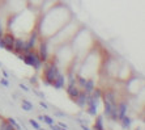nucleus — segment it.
<instances>
[{
    "instance_id": "nucleus-1",
    "label": "nucleus",
    "mask_w": 145,
    "mask_h": 130,
    "mask_svg": "<svg viewBox=\"0 0 145 130\" xmlns=\"http://www.w3.org/2000/svg\"><path fill=\"white\" fill-rule=\"evenodd\" d=\"M73 18V15L64 3L55 1L47 11L39 15L38 18V33L40 38L50 40L61 28Z\"/></svg>"
},
{
    "instance_id": "nucleus-2",
    "label": "nucleus",
    "mask_w": 145,
    "mask_h": 130,
    "mask_svg": "<svg viewBox=\"0 0 145 130\" xmlns=\"http://www.w3.org/2000/svg\"><path fill=\"white\" fill-rule=\"evenodd\" d=\"M82 25H78L76 21L72 18L67 25L61 28L60 30L57 32L56 34H54L48 41V46H52L54 49L59 48V46H63V45H68L71 44V41L73 40V37L77 34V32L80 30Z\"/></svg>"
},
{
    "instance_id": "nucleus-3",
    "label": "nucleus",
    "mask_w": 145,
    "mask_h": 130,
    "mask_svg": "<svg viewBox=\"0 0 145 130\" xmlns=\"http://www.w3.org/2000/svg\"><path fill=\"white\" fill-rule=\"evenodd\" d=\"M43 74H42V80H43V83L46 84V86L51 87L52 86V82H54L55 79L57 78V76L61 74L60 69L57 67V65L55 63L52 59H48L47 62H44L43 63Z\"/></svg>"
},
{
    "instance_id": "nucleus-4",
    "label": "nucleus",
    "mask_w": 145,
    "mask_h": 130,
    "mask_svg": "<svg viewBox=\"0 0 145 130\" xmlns=\"http://www.w3.org/2000/svg\"><path fill=\"white\" fill-rule=\"evenodd\" d=\"M17 57L24 62L25 65L31 66L35 71H39L43 67V61L39 58L37 50H29V51L24 53V54H18Z\"/></svg>"
},
{
    "instance_id": "nucleus-5",
    "label": "nucleus",
    "mask_w": 145,
    "mask_h": 130,
    "mask_svg": "<svg viewBox=\"0 0 145 130\" xmlns=\"http://www.w3.org/2000/svg\"><path fill=\"white\" fill-rule=\"evenodd\" d=\"M3 8L7 12V18L9 16L18 13L27 8V0H4Z\"/></svg>"
},
{
    "instance_id": "nucleus-6",
    "label": "nucleus",
    "mask_w": 145,
    "mask_h": 130,
    "mask_svg": "<svg viewBox=\"0 0 145 130\" xmlns=\"http://www.w3.org/2000/svg\"><path fill=\"white\" fill-rule=\"evenodd\" d=\"M124 84H125V86H124L125 87V91L128 92V95L137 96L138 92L142 89V86H144V79H142L141 76H138V75H136V74H133V75H132L128 80H125Z\"/></svg>"
},
{
    "instance_id": "nucleus-7",
    "label": "nucleus",
    "mask_w": 145,
    "mask_h": 130,
    "mask_svg": "<svg viewBox=\"0 0 145 130\" xmlns=\"http://www.w3.org/2000/svg\"><path fill=\"white\" fill-rule=\"evenodd\" d=\"M65 89H67L68 96H69V97L73 100V101H74V99H76V97L78 96V93L81 92L80 87L76 84V80H74V82H68V83H67V87H65Z\"/></svg>"
},
{
    "instance_id": "nucleus-8",
    "label": "nucleus",
    "mask_w": 145,
    "mask_h": 130,
    "mask_svg": "<svg viewBox=\"0 0 145 130\" xmlns=\"http://www.w3.org/2000/svg\"><path fill=\"white\" fill-rule=\"evenodd\" d=\"M3 40L4 42H5V50L9 53H13V45H14V40H16V37H14L12 33H8V32H5L3 36Z\"/></svg>"
},
{
    "instance_id": "nucleus-9",
    "label": "nucleus",
    "mask_w": 145,
    "mask_h": 130,
    "mask_svg": "<svg viewBox=\"0 0 145 130\" xmlns=\"http://www.w3.org/2000/svg\"><path fill=\"white\" fill-rule=\"evenodd\" d=\"M128 113V103L127 101H118L116 104V114H118V121L120 120L121 117H124Z\"/></svg>"
},
{
    "instance_id": "nucleus-10",
    "label": "nucleus",
    "mask_w": 145,
    "mask_h": 130,
    "mask_svg": "<svg viewBox=\"0 0 145 130\" xmlns=\"http://www.w3.org/2000/svg\"><path fill=\"white\" fill-rule=\"evenodd\" d=\"M89 95H90V93H86L85 91H82V89H81V92L78 93V96L74 99V103L77 104L80 108H85V106H86V103H88Z\"/></svg>"
},
{
    "instance_id": "nucleus-11",
    "label": "nucleus",
    "mask_w": 145,
    "mask_h": 130,
    "mask_svg": "<svg viewBox=\"0 0 145 130\" xmlns=\"http://www.w3.org/2000/svg\"><path fill=\"white\" fill-rule=\"evenodd\" d=\"M55 89H61L65 87V75H63V74H60V75L57 76L56 79H55L54 82H52V86Z\"/></svg>"
},
{
    "instance_id": "nucleus-12",
    "label": "nucleus",
    "mask_w": 145,
    "mask_h": 130,
    "mask_svg": "<svg viewBox=\"0 0 145 130\" xmlns=\"http://www.w3.org/2000/svg\"><path fill=\"white\" fill-rule=\"evenodd\" d=\"M119 122H120L123 129H129L132 125V117H129L128 114H125L124 117H121L120 120H119Z\"/></svg>"
},
{
    "instance_id": "nucleus-13",
    "label": "nucleus",
    "mask_w": 145,
    "mask_h": 130,
    "mask_svg": "<svg viewBox=\"0 0 145 130\" xmlns=\"http://www.w3.org/2000/svg\"><path fill=\"white\" fill-rule=\"evenodd\" d=\"M94 130H105V125H103V116H97L94 122Z\"/></svg>"
},
{
    "instance_id": "nucleus-14",
    "label": "nucleus",
    "mask_w": 145,
    "mask_h": 130,
    "mask_svg": "<svg viewBox=\"0 0 145 130\" xmlns=\"http://www.w3.org/2000/svg\"><path fill=\"white\" fill-rule=\"evenodd\" d=\"M21 108H22V109L24 110H26V112H31V110L34 109V106H33V104L30 103V101H29V100H26V99H24L22 100V104H21Z\"/></svg>"
},
{
    "instance_id": "nucleus-15",
    "label": "nucleus",
    "mask_w": 145,
    "mask_h": 130,
    "mask_svg": "<svg viewBox=\"0 0 145 130\" xmlns=\"http://www.w3.org/2000/svg\"><path fill=\"white\" fill-rule=\"evenodd\" d=\"M0 130H14V127L10 125L8 121H1L0 122Z\"/></svg>"
},
{
    "instance_id": "nucleus-16",
    "label": "nucleus",
    "mask_w": 145,
    "mask_h": 130,
    "mask_svg": "<svg viewBox=\"0 0 145 130\" xmlns=\"http://www.w3.org/2000/svg\"><path fill=\"white\" fill-rule=\"evenodd\" d=\"M8 122L10 123V125H12V126L14 127V130H21V126H20V123L17 122L16 120H14V118H12V117H9V118H8Z\"/></svg>"
},
{
    "instance_id": "nucleus-17",
    "label": "nucleus",
    "mask_w": 145,
    "mask_h": 130,
    "mask_svg": "<svg viewBox=\"0 0 145 130\" xmlns=\"http://www.w3.org/2000/svg\"><path fill=\"white\" fill-rule=\"evenodd\" d=\"M42 121H44L47 125H52V123H54V120H52L50 116H42Z\"/></svg>"
},
{
    "instance_id": "nucleus-18",
    "label": "nucleus",
    "mask_w": 145,
    "mask_h": 130,
    "mask_svg": "<svg viewBox=\"0 0 145 130\" xmlns=\"http://www.w3.org/2000/svg\"><path fill=\"white\" fill-rule=\"evenodd\" d=\"M5 33V29H4V22H3V17L0 16V38L4 36Z\"/></svg>"
},
{
    "instance_id": "nucleus-19",
    "label": "nucleus",
    "mask_w": 145,
    "mask_h": 130,
    "mask_svg": "<svg viewBox=\"0 0 145 130\" xmlns=\"http://www.w3.org/2000/svg\"><path fill=\"white\" fill-rule=\"evenodd\" d=\"M29 122H30L31 127H34V129H35V130H39V129H40V125H39V123H38L35 120H33V118H31V120L29 121Z\"/></svg>"
},
{
    "instance_id": "nucleus-20",
    "label": "nucleus",
    "mask_w": 145,
    "mask_h": 130,
    "mask_svg": "<svg viewBox=\"0 0 145 130\" xmlns=\"http://www.w3.org/2000/svg\"><path fill=\"white\" fill-rule=\"evenodd\" d=\"M0 84H1L3 87H5V88H7V87H9V82H8L5 78H4V79L3 78L0 79Z\"/></svg>"
},
{
    "instance_id": "nucleus-21",
    "label": "nucleus",
    "mask_w": 145,
    "mask_h": 130,
    "mask_svg": "<svg viewBox=\"0 0 145 130\" xmlns=\"http://www.w3.org/2000/svg\"><path fill=\"white\" fill-rule=\"evenodd\" d=\"M0 49H5V42H4L3 37L0 38Z\"/></svg>"
},
{
    "instance_id": "nucleus-22",
    "label": "nucleus",
    "mask_w": 145,
    "mask_h": 130,
    "mask_svg": "<svg viewBox=\"0 0 145 130\" xmlns=\"http://www.w3.org/2000/svg\"><path fill=\"white\" fill-rule=\"evenodd\" d=\"M1 74H3V76H4V78H5V79H8V78H9V74H8L7 71H4V70H3V72H1Z\"/></svg>"
},
{
    "instance_id": "nucleus-23",
    "label": "nucleus",
    "mask_w": 145,
    "mask_h": 130,
    "mask_svg": "<svg viewBox=\"0 0 145 130\" xmlns=\"http://www.w3.org/2000/svg\"><path fill=\"white\" fill-rule=\"evenodd\" d=\"M40 106H42L43 109H47V108H48V106H47V104H46V103H43V101H40Z\"/></svg>"
},
{
    "instance_id": "nucleus-24",
    "label": "nucleus",
    "mask_w": 145,
    "mask_h": 130,
    "mask_svg": "<svg viewBox=\"0 0 145 130\" xmlns=\"http://www.w3.org/2000/svg\"><path fill=\"white\" fill-rule=\"evenodd\" d=\"M20 88H21V89H24V91H29V88H27L26 86H24V84H20Z\"/></svg>"
},
{
    "instance_id": "nucleus-25",
    "label": "nucleus",
    "mask_w": 145,
    "mask_h": 130,
    "mask_svg": "<svg viewBox=\"0 0 145 130\" xmlns=\"http://www.w3.org/2000/svg\"><path fill=\"white\" fill-rule=\"evenodd\" d=\"M57 125H59V126H61V127H63V129H67V125H65V123H63V122H59V123H57Z\"/></svg>"
},
{
    "instance_id": "nucleus-26",
    "label": "nucleus",
    "mask_w": 145,
    "mask_h": 130,
    "mask_svg": "<svg viewBox=\"0 0 145 130\" xmlns=\"http://www.w3.org/2000/svg\"><path fill=\"white\" fill-rule=\"evenodd\" d=\"M81 127H82V130H90L88 127V125H85V123H82V125H81Z\"/></svg>"
},
{
    "instance_id": "nucleus-27",
    "label": "nucleus",
    "mask_w": 145,
    "mask_h": 130,
    "mask_svg": "<svg viewBox=\"0 0 145 130\" xmlns=\"http://www.w3.org/2000/svg\"><path fill=\"white\" fill-rule=\"evenodd\" d=\"M59 130H67V129H63V127H59Z\"/></svg>"
},
{
    "instance_id": "nucleus-28",
    "label": "nucleus",
    "mask_w": 145,
    "mask_h": 130,
    "mask_svg": "<svg viewBox=\"0 0 145 130\" xmlns=\"http://www.w3.org/2000/svg\"><path fill=\"white\" fill-rule=\"evenodd\" d=\"M39 130H43V129H39Z\"/></svg>"
},
{
    "instance_id": "nucleus-29",
    "label": "nucleus",
    "mask_w": 145,
    "mask_h": 130,
    "mask_svg": "<svg viewBox=\"0 0 145 130\" xmlns=\"http://www.w3.org/2000/svg\"><path fill=\"white\" fill-rule=\"evenodd\" d=\"M136 130H140V129H136Z\"/></svg>"
}]
</instances>
